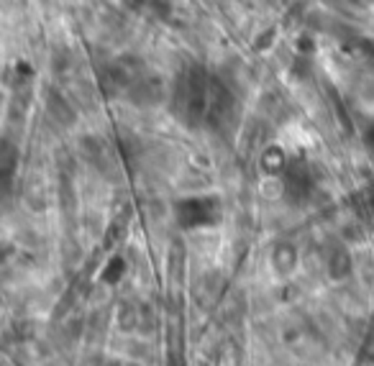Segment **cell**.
Masks as SVG:
<instances>
[{
    "mask_svg": "<svg viewBox=\"0 0 374 366\" xmlns=\"http://www.w3.org/2000/svg\"><path fill=\"white\" fill-rule=\"evenodd\" d=\"M328 272H331L333 279H344V277L351 274V256L344 248H336L328 259Z\"/></svg>",
    "mask_w": 374,
    "mask_h": 366,
    "instance_id": "2",
    "label": "cell"
},
{
    "mask_svg": "<svg viewBox=\"0 0 374 366\" xmlns=\"http://www.w3.org/2000/svg\"><path fill=\"white\" fill-rule=\"evenodd\" d=\"M177 215H180V223H185L187 228H198V225H208L216 220V208L211 197H195V200L180 203Z\"/></svg>",
    "mask_w": 374,
    "mask_h": 366,
    "instance_id": "1",
    "label": "cell"
}]
</instances>
